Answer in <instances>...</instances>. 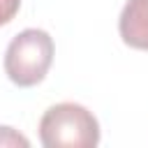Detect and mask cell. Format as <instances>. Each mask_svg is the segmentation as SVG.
<instances>
[{
  "mask_svg": "<svg viewBox=\"0 0 148 148\" xmlns=\"http://www.w3.org/2000/svg\"><path fill=\"white\" fill-rule=\"evenodd\" d=\"M39 141L46 148H95L99 143V123L86 106L60 102L44 111Z\"/></svg>",
  "mask_w": 148,
  "mask_h": 148,
  "instance_id": "cell-1",
  "label": "cell"
},
{
  "mask_svg": "<svg viewBox=\"0 0 148 148\" xmlns=\"http://www.w3.org/2000/svg\"><path fill=\"white\" fill-rule=\"evenodd\" d=\"M21 7V0H0V25L9 23Z\"/></svg>",
  "mask_w": 148,
  "mask_h": 148,
  "instance_id": "cell-5",
  "label": "cell"
},
{
  "mask_svg": "<svg viewBox=\"0 0 148 148\" xmlns=\"http://www.w3.org/2000/svg\"><path fill=\"white\" fill-rule=\"evenodd\" d=\"M53 62V39L46 30L28 28L18 32L5 51V74L18 88H32L44 81Z\"/></svg>",
  "mask_w": 148,
  "mask_h": 148,
  "instance_id": "cell-2",
  "label": "cell"
},
{
  "mask_svg": "<svg viewBox=\"0 0 148 148\" xmlns=\"http://www.w3.org/2000/svg\"><path fill=\"white\" fill-rule=\"evenodd\" d=\"M118 30L127 46L148 51V0H127L118 18Z\"/></svg>",
  "mask_w": 148,
  "mask_h": 148,
  "instance_id": "cell-3",
  "label": "cell"
},
{
  "mask_svg": "<svg viewBox=\"0 0 148 148\" xmlns=\"http://www.w3.org/2000/svg\"><path fill=\"white\" fill-rule=\"evenodd\" d=\"M0 146H23V148H28L30 141L23 134L14 132L12 127H0Z\"/></svg>",
  "mask_w": 148,
  "mask_h": 148,
  "instance_id": "cell-4",
  "label": "cell"
}]
</instances>
